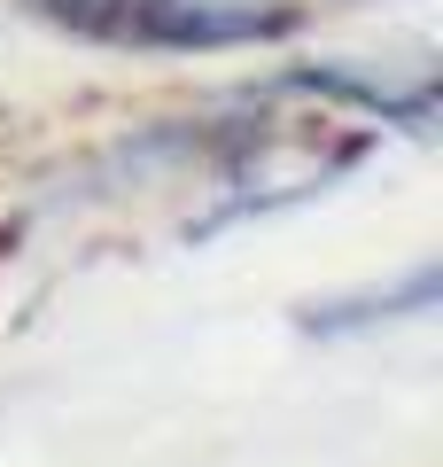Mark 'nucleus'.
Returning <instances> with one entry per match:
<instances>
[{
    "mask_svg": "<svg viewBox=\"0 0 443 467\" xmlns=\"http://www.w3.org/2000/svg\"><path fill=\"white\" fill-rule=\"evenodd\" d=\"M295 24V0H148L140 39L164 47H242Z\"/></svg>",
    "mask_w": 443,
    "mask_h": 467,
    "instance_id": "obj_1",
    "label": "nucleus"
},
{
    "mask_svg": "<svg viewBox=\"0 0 443 467\" xmlns=\"http://www.w3.org/2000/svg\"><path fill=\"white\" fill-rule=\"evenodd\" d=\"M32 8L70 24V32H109V39H132L148 16V0H32Z\"/></svg>",
    "mask_w": 443,
    "mask_h": 467,
    "instance_id": "obj_2",
    "label": "nucleus"
}]
</instances>
